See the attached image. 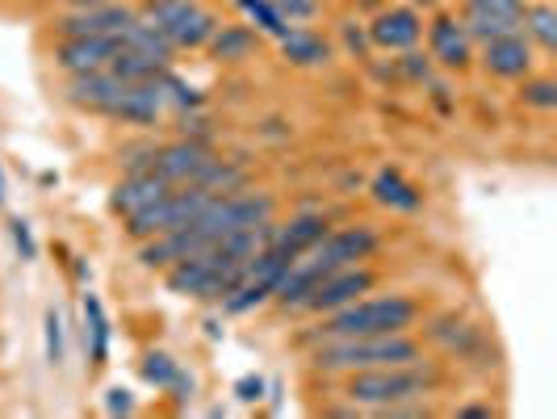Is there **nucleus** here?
I'll list each match as a JSON object with an SVG mask.
<instances>
[{"mask_svg": "<svg viewBox=\"0 0 557 419\" xmlns=\"http://www.w3.org/2000/svg\"><path fill=\"white\" fill-rule=\"evenodd\" d=\"M373 248H377V235L364 231V226L327 231L323 239H314L307 251H298V256L289 260V269L281 273L273 298H277L281 307H302L310 294H314L319 281L339 273V269H348V264H357V260H364Z\"/></svg>", "mask_w": 557, "mask_h": 419, "instance_id": "f257e3e1", "label": "nucleus"}, {"mask_svg": "<svg viewBox=\"0 0 557 419\" xmlns=\"http://www.w3.org/2000/svg\"><path fill=\"white\" fill-rule=\"evenodd\" d=\"M314 369L323 373H357V369H377V365H411L419 361V344L403 332L386 335H335L314 348Z\"/></svg>", "mask_w": 557, "mask_h": 419, "instance_id": "f03ea898", "label": "nucleus"}, {"mask_svg": "<svg viewBox=\"0 0 557 419\" xmlns=\"http://www.w3.org/2000/svg\"><path fill=\"white\" fill-rule=\"evenodd\" d=\"M436 386V373L432 369H419L411 365H377V369H357L348 373V398L352 403H364V407H407V403H419L423 394Z\"/></svg>", "mask_w": 557, "mask_h": 419, "instance_id": "7ed1b4c3", "label": "nucleus"}, {"mask_svg": "<svg viewBox=\"0 0 557 419\" xmlns=\"http://www.w3.org/2000/svg\"><path fill=\"white\" fill-rule=\"evenodd\" d=\"M419 307L411 298H357V303H348V307L332 310L327 319H323V328L319 335L323 340H335V335H386V332H403V328H411L416 323Z\"/></svg>", "mask_w": 557, "mask_h": 419, "instance_id": "20e7f679", "label": "nucleus"}, {"mask_svg": "<svg viewBox=\"0 0 557 419\" xmlns=\"http://www.w3.org/2000/svg\"><path fill=\"white\" fill-rule=\"evenodd\" d=\"M248 264L231 260L219 244L206 248L201 256H189L181 264L168 269V289L172 294H185V298H201V303H223L226 294L239 285Z\"/></svg>", "mask_w": 557, "mask_h": 419, "instance_id": "39448f33", "label": "nucleus"}, {"mask_svg": "<svg viewBox=\"0 0 557 419\" xmlns=\"http://www.w3.org/2000/svg\"><path fill=\"white\" fill-rule=\"evenodd\" d=\"M210 197L214 194H206V189H197V185L168 189V194L160 197V201H151L147 210L126 214V231H131V239H139V244L143 239H156V235H164V231H176V226L194 223Z\"/></svg>", "mask_w": 557, "mask_h": 419, "instance_id": "423d86ee", "label": "nucleus"}, {"mask_svg": "<svg viewBox=\"0 0 557 419\" xmlns=\"http://www.w3.org/2000/svg\"><path fill=\"white\" fill-rule=\"evenodd\" d=\"M139 17L160 29L172 47H206L219 29L214 13H206L194 0H151Z\"/></svg>", "mask_w": 557, "mask_h": 419, "instance_id": "0eeeda50", "label": "nucleus"}, {"mask_svg": "<svg viewBox=\"0 0 557 419\" xmlns=\"http://www.w3.org/2000/svg\"><path fill=\"white\" fill-rule=\"evenodd\" d=\"M117 34H67L63 42H59V67L67 72V76H84V72H101V67H110L113 56H117Z\"/></svg>", "mask_w": 557, "mask_h": 419, "instance_id": "6e6552de", "label": "nucleus"}, {"mask_svg": "<svg viewBox=\"0 0 557 419\" xmlns=\"http://www.w3.org/2000/svg\"><path fill=\"white\" fill-rule=\"evenodd\" d=\"M214 156L206 151V147H197V143H168V147H156L151 151V160L147 168L172 185V189H181V185H197V176H201V168L210 164Z\"/></svg>", "mask_w": 557, "mask_h": 419, "instance_id": "1a4fd4ad", "label": "nucleus"}, {"mask_svg": "<svg viewBox=\"0 0 557 419\" xmlns=\"http://www.w3.org/2000/svg\"><path fill=\"white\" fill-rule=\"evenodd\" d=\"M369 289H373V273H369V269H357V264H348V269H339V273L319 281L314 294H310L302 307L319 310V315H332V310L357 303V298L369 294Z\"/></svg>", "mask_w": 557, "mask_h": 419, "instance_id": "9d476101", "label": "nucleus"}, {"mask_svg": "<svg viewBox=\"0 0 557 419\" xmlns=\"http://www.w3.org/2000/svg\"><path fill=\"white\" fill-rule=\"evenodd\" d=\"M164 88H160V76H151V81H131L117 97H113L106 113L110 118H122V122H135V126H147V122H156L160 110H164Z\"/></svg>", "mask_w": 557, "mask_h": 419, "instance_id": "9b49d317", "label": "nucleus"}, {"mask_svg": "<svg viewBox=\"0 0 557 419\" xmlns=\"http://www.w3.org/2000/svg\"><path fill=\"white\" fill-rule=\"evenodd\" d=\"M482 63H486V72H495L503 81L529 76V67H532L529 38H524L520 29H516V34H503V38H491V42L482 47Z\"/></svg>", "mask_w": 557, "mask_h": 419, "instance_id": "f8f14e48", "label": "nucleus"}, {"mask_svg": "<svg viewBox=\"0 0 557 419\" xmlns=\"http://www.w3.org/2000/svg\"><path fill=\"white\" fill-rule=\"evenodd\" d=\"M139 13L135 9H126V4H92V9H76L67 22H63V34H122V29L131 26Z\"/></svg>", "mask_w": 557, "mask_h": 419, "instance_id": "ddd939ff", "label": "nucleus"}, {"mask_svg": "<svg viewBox=\"0 0 557 419\" xmlns=\"http://www.w3.org/2000/svg\"><path fill=\"white\" fill-rule=\"evenodd\" d=\"M126 84L131 81H122V76L110 72V67H101V72H84V76H72V84H67V101H76V106H84V110L106 113V106H110Z\"/></svg>", "mask_w": 557, "mask_h": 419, "instance_id": "4468645a", "label": "nucleus"}, {"mask_svg": "<svg viewBox=\"0 0 557 419\" xmlns=\"http://www.w3.org/2000/svg\"><path fill=\"white\" fill-rule=\"evenodd\" d=\"M419 34H423V22H419L416 9H391V13H382V17L369 26V38H373L377 47H386V51H407V47H416Z\"/></svg>", "mask_w": 557, "mask_h": 419, "instance_id": "2eb2a0df", "label": "nucleus"}, {"mask_svg": "<svg viewBox=\"0 0 557 419\" xmlns=\"http://www.w3.org/2000/svg\"><path fill=\"white\" fill-rule=\"evenodd\" d=\"M168 189H172V185H164L151 168H135V172L113 189V210H122V214H139V210H147L151 201H160Z\"/></svg>", "mask_w": 557, "mask_h": 419, "instance_id": "dca6fc26", "label": "nucleus"}, {"mask_svg": "<svg viewBox=\"0 0 557 419\" xmlns=\"http://www.w3.org/2000/svg\"><path fill=\"white\" fill-rule=\"evenodd\" d=\"M432 59L445 67H466L470 63V34L457 17H436L432 26Z\"/></svg>", "mask_w": 557, "mask_h": 419, "instance_id": "f3484780", "label": "nucleus"}, {"mask_svg": "<svg viewBox=\"0 0 557 419\" xmlns=\"http://www.w3.org/2000/svg\"><path fill=\"white\" fill-rule=\"evenodd\" d=\"M117 42L126 47V51H139V56H147V59H156V63H164L168 67V59H172V42H168L160 29L151 26V22H143V17H135L131 26L117 34Z\"/></svg>", "mask_w": 557, "mask_h": 419, "instance_id": "a211bd4d", "label": "nucleus"}, {"mask_svg": "<svg viewBox=\"0 0 557 419\" xmlns=\"http://www.w3.org/2000/svg\"><path fill=\"white\" fill-rule=\"evenodd\" d=\"M323 235H327V223L319 214H302V219H294L289 226H273V248L298 256V251H307Z\"/></svg>", "mask_w": 557, "mask_h": 419, "instance_id": "6ab92c4d", "label": "nucleus"}, {"mask_svg": "<svg viewBox=\"0 0 557 419\" xmlns=\"http://www.w3.org/2000/svg\"><path fill=\"white\" fill-rule=\"evenodd\" d=\"M281 56L298 67H314V63H327V42L310 29H285L281 34Z\"/></svg>", "mask_w": 557, "mask_h": 419, "instance_id": "aec40b11", "label": "nucleus"}, {"mask_svg": "<svg viewBox=\"0 0 557 419\" xmlns=\"http://www.w3.org/2000/svg\"><path fill=\"white\" fill-rule=\"evenodd\" d=\"M373 197L382 201V206H391V210H419V194L411 181H403V172H377V181H373Z\"/></svg>", "mask_w": 557, "mask_h": 419, "instance_id": "412c9836", "label": "nucleus"}, {"mask_svg": "<svg viewBox=\"0 0 557 419\" xmlns=\"http://www.w3.org/2000/svg\"><path fill=\"white\" fill-rule=\"evenodd\" d=\"M84 335H92V361L101 365L106 361V353H110V319H106V310H101V298L97 294H84Z\"/></svg>", "mask_w": 557, "mask_h": 419, "instance_id": "4be33fe9", "label": "nucleus"}, {"mask_svg": "<svg viewBox=\"0 0 557 419\" xmlns=\"http://www.w3.org/2000/svg\"><path fill=\"white\" fill-rule=\"evenodd\" d=\"M520 26H524V38H536L545 51L557 47V13L549 4H529L524 17H520Z\"/></svg>", "mask_w": 557, "mask_h": 419, "instance_id": "5701e85b", "label": "nucleus"}, {"mask_svg": "<svg viewBox=\"0 0 557 419\" xmlns=\"http://www.w3.org/2000/svg\"><path fill=\"white\" fill-rule=\"evenodd\" d=\"M214 56L219 59H248L251 47H256V34H251L248 26H226L223 34L214 29Z\"/></svg>", "mask_w": 557, "mask_h": 419, "instance_id": "b1692460", "label": "nucleus"}, {"mask_svg": "<svg viewBox=\"0 0 557 419\" xmlns=\"http://www.w3.org/2000/svg\"><path fill=\"white\" fill-rule=\"evenodd\" d=\"M466 34L470 38H482V42H491V38H503V34H516V22H503V17H491V13H478V9H466Z\"/></svg>", "mask_w": 557, "mask_h": 419, "instance_id": "393cba45", "label": "nucleus"}, {"mask_svg": "<svg viewBox=\"0 0 557 419\" xmlns=\"http://www.w3.org/2000/svg\"><path fill=\"white\" fill-rule=\"evenodd\" d=\"M239 9H244V13H248L251 22L264 29V34H277L281 38V34L289 29V22L281 17V9L273 4V0H239Z\"/></svg>", "mask_w": 557, "mask_h": 419, "instance_id": "a878e982", "label": "nucleus"}, {"mask_svg": "<svg viewBox=\"0 0 557 419\" xmlns=\"http://www.w3.org/2000/svg\"><path fill=\"white\" fill-rule=\"evenodd\" d=\"M176 373H181V369H176V361H172L168 353H151V357L143 361V378H147L151 386H160V391H168V386L176 382Z\"/></svg>", "mask_w": 557, "mask_h": 419, "instance_id": "bb28decb", "label": "nucleus"}, {"mask_svg": "<svg viewBox=\"0 0 557 419\" xmlns=\"http://www.w3.org/2000/svg\"><path fill=\"white\" fill-rule=\"evenodd\" d=\"M466 9H478V13H491V17H503V22H516L524 17V0H466Z\"/></svg>", "mask_w": 557, "mask_h": 419, "instance_id": "cd10ccee", "label": "nucleus"}, {"mask_svg": "<svg viewBox=\"0 0 557 419\" xmlns=\"http://www.w3.org/2000/svg\"><path fill=\"white\" fill-rule=\"evenodd\" d=\"M520 93H524V101L536 106V110H554L557 106V84L554 81H529Z\"/></svg>", "mask_w": 557, "mask_h": 419, "instance_id": "c85d7f7f", "label": "nucleus"}, {"mask_svg": "<svg viewBox=\"0 0 557 419\" xmlns=\"http://www.w3.org/2000/svg\"><path fill=\"white\" fill-rule=\"evenodd\" d=\"M47 361L63 365V319H59V310H47Z\"/></svg>", "mask_w": 557, "mask_h": 419, "instance_id": "c756f323", "label": "nucleus"}, {"mask_svg": "<svg viewBox=\"0 0 557 419\" xmlns=\"http://www.w3.org/2000/svg\"><path fill=\"white\" fill-rule=\"evenodd\" d=\"M9 231H13V244H17V251H22V260H34V256H38V248H34V235H29L26 219H13V223H9Z\"/></svg>", "mask_w": 557, "mask_h": 419, "instance_id": "7c9ffc66", "label": "nucleus"}, {"mask_svg": "<svg viewBox=\"0 0 557 419\" xmlns=\"http://www.w3.org/2000/svg\"><path fill=\"white\" fill-rule=\"evenodd\" d=\"M281 9V17L285 22H298V17H310L314 13V0H273Z\"/></svg>", "mask_w": 557, "mask_h": 419, "instance_id": "2f4dec72", "label": "nucleus"}, {"mask_svg": "<svg viewBox=\"0 0 557 419\" xmlns=\"http://www.w3.org/2000/svg\"><path fill=\"white\" fill-rule=\"evenodd\" d=\"M106 407H110L113 416H131V411H135V398H131V391H122V386H113L110 398H106Z\"/></svg>", "mask_w": 557, "mask_h": 419, "instance_id": "473e14b6", "label": "nucleus"}, {"mask_svg": "<svg viewBox=\"0 0 557 419\" xmlns=\"http://www.w3.org/2000/svg\"><path fill=\"white\" fill-rule=\"evenodd\" d=\"M235 394H239V398H244V403H256V398H260V394H264V382H260V378H244V382H239V386H235Z\"/></svg>", "mask_w": 557, "mask_h": 419, "instance_id": "72a5a7b5", "label": "nucleus"}, {"mask_svg": "<svg viewBox=\"0 0 557 419\" xmlns=\"http://www.w3.org/2000/svg\"><path fill=\"white\" fill-rule=\"evenodd\" d=\"M67 4H76V9H92V4H110V0H67Z\"/></svg>", "mask_w": 557, "mask_h": 419, "instance_id": "f704fd0d", "label": "nucleus"}, {"mask_svg": "<svg viewBox=\"0 0 557 419\" xmlns=\"http://www.w3.org/2000/svg\"><path fill=\"white\" fill-rule=\"evenodd\" d=\"M0 206H4V172H0Z\"/></svg>", "mask_w": 557, "mask_h": 419, "instance_id": "c9c22d12", "label": "nucleus"}]
</instances>
